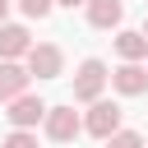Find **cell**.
Returning a JSON list of instances; mask_svg holds the SVG:
<instances>
[{"instance_id": "obj_3", "label": "cell", "mask_w": 148, "mask_h": 148, "mask_svg": "<svg viewBox=\"0 0 148 148\" xmlns=\"http://www.w3.org/2000/svg\"><path fill=\"white\" fill-rule=\"evenodd\" d=\"M83 130L92 134V139H111L116 130H120V106L116 102H106V97H97V102H88V116H83Z\"/></svg>"}, {"instance_id": "obj_15", "label": "cell", "mask_w": 148, "mask_h": 148, "mask_svg": "<svg viewBox=\"0 0 148 148\" xmlns=\"http://www.w3.org/2000/svg\"><path fill=\"white\" fill-rule=\"evenodd\" d=\"M0 23H9V0H0Z\"/></svg>"}, {"instance_id": "obj_7", "label": "cell", "mask_w": 148, "mask_h": 148, "mask_svg": "<svg viewBox=\"0 0 148 148\" xmlns=\"http://www.w3.org/2000/svg\"><path fill=\"white\" fill-rule=\"evenodd\" d=\"M28 83H32L28 65H18V60H0V102H14L18 92H28Z\"/></svg>"}, {"instance_id": "obj_10", "label": "cell", "mask_w": 148, "mask_h": 148, "mask_svg": "<svg viewBox=\"0 0 148 148\" xmlns=\"http://www.w3.org/2000/svg\"><path fill=\"white\" fill-rule=\"evenodd\" d=\"M116 56H120V60H143V56H148V37H143V28H139V32H134V28L116 32Z\"/></svg>"}, {"instance_id": "obj_16", "label": "cell", "mask_w": 148, "mask_h": 148, "mask_svg": "<svg viewBox=\"0 0 148 148\" xmlns=\"http://www.w3.org/2000/svg\"><path fill=\"white\" fill-rule=\"evenodd\" d=\"M143 37H148V18H143Z\"/></svg>"}, {"instance_id": "obj_6", "label": "cell", "mask_w": 148, "mask_h": 148, "mask_svg": "<svg viewBox=\"0 0 148 148\" xmlns=\"http://www.w3.org/2000/svg\"><path fill=\"white\" fill-rule=\"evenodd\" d=\"M111 88L125 97H139V92H148V69L139 60H125L120 69H111Z\"/></svg>"}, {"instance_id": "obj_5", "label": "cell", "mask_w": 148, "mask_h": 148, "mask_svg": "<svg viewBox=\"0 0 148 148\" xmlns=\"http://www.w3.org/2000/svg\"><path fill=\"white\" fill-rule=\"evenodd\" d=\"M9 125L14 130H37V120H46V102L42 97H32V92H18L14 102H9Z\"/></svg>"}, {"instance_id": "obj_12", "label": "cell", "mask_w": 148, "mask_h": 148, "mask_svg": "<svg viewBox=\"0 0 148 148\" xmlns=\"http://www.w3.org/2000/svg\"><path fill=\"white\" fill-rule=\"evenodd\" d=\"M14 5H18V9H23V18H46V14H51V5H56V0H14Z\"/></svg>"}, {"instance_id": "obj_9", "label": "cell", "mask_w": 148, "mask_h": 148, "mask_svg": "<svg viewBox=\"0 0 148 148\" xmlns=\"http://www.w3.org/2000/svg\"><path fill=\"white\" fill-rule=\"evenodd\" d=\"M120 18H125V0H88V23L92 28L111 32V28H120Z\"/></svg>"}, {"instance_id": "obj_13", "label": "cell", "mask_w": 148, "mask_h": 148, "mask_svg": "<svg viewBox=\"0 0 148 148\" xmlns=\"http://www.w3.org/2000/svg\"><path fill=\"white\" fill-rule=\"evenodd\" d=\"M0 148H37V134H32V130H9Z\"/></svg>"}, {"instance_id": "obj_14", "label": "cell", "mask_w": 148, "mask_h": 148, "mask_svg": "<svg viewBox=\"0 0 148 148\" xmlns=\"http://www.w3.org/2000/svg\"><path fill=\"white\" fill-rule=\"evenodd\" d=\"M56 5H65V9H79V5H88V0H56Z\"/></svg>"}, {"instance_id": "obj_2", "label": "cell", "mask_w": 148, "mask_h": 148, "mask_svg": "<svg viewBox=\"0 0 148 148\" xmlns=\"http://www.w3.org/2000/svg\"><path fill=\"white\" fill-rule=\"evenodd\" d=\"M23 60H28V74H37V79H60V69H65V51L56 42H32Z\"/></svg>"}, {"instance_id": "obj_11", "label": "cell", "mask_w": 148, "mask_h": 148, "mask_svg": "<svg viewBox=\"0 0 148 148\" xmlns=\"http://www.w3.org/2000/svg\"><path fill=\"white\" fill-rule=\"evenodd\" d=\"M106 148H143V134H139V130H116V134L106 139Z\"/></svg>"}, {"instance_id": "obj_1", "label": "cell", "mask_w": 148, "mask_h": 148, "mask_svg": "<svg viewBox=\"0 0 148 148\" xmlns=\"http://www.w3.org/2000/svg\"><path fill=\"white\" fill-rule=\"evenodd\" d=\"M106 83H111V74H106V65H102L97 56H88V60L79 65V74H74V102H97Z\"/></svg>"}, {"instance_id": "obj_4", "label": "cell", "mask_w": 148, "mask_h": 148, "mask_svg": "<svg viewBox=\"0 0 148 148\" xmlns=\"http://www.w3.org/2000/svg\"><path fill=\"white\" fill-rule=\"evenodd\" d=\"M46 139L51 143H69V139H79V130H83V116L74 111V106H46Z\"/></svg>"}, {"instance_id": "obj_8", "label": "cell", "mask_w": 148, "mask_h": 148, "mask_svg": "<svg viewBox=\"0 0 148 148\" xmlns=\"http://www.w3.org/2000/svg\"><path fill=\"white\" fill-rule=\"evenodd\" d=\"M28 46H32V37L23 23H0V60H18V56H28Z\"/></svg>"}]
</instances>
